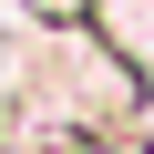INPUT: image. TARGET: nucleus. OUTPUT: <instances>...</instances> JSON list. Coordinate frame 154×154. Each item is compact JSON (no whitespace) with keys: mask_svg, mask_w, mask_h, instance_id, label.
Instances as JSON below:
<instances>
[{"mask_svg":"<svg viewBox=\"0 0 154 154\" xmlns=\"http://www.w3.org/2000/svg\"><path fill=\"white\" fill-rule=\"evenodd\" d=\"M21 11H31L41 31H82V21H93V0H21Z\"/></svg>","mask_w":154,"mask_h":154,"instance_id":"1","label":"nucleus"}]
</instances>
